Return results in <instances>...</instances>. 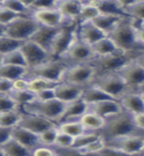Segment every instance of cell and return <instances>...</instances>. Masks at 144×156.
Wrapping results in <instances>:
<instances>
[{"label":"cell","instance_id":"1","mask_svg":"<svg viewBox=\"0 0 144 156\" xmlns=\"http://www.w3.org/2000/svg\"><path fill=\"white\" fill-rule=\"evenodd\" d=\"M104 140H110L123 136L141 134L135 127L132 115L123 110L121 113L105 119V125L99 132Z\"/></svg>","mask_w":144,"mask_h":156},{"label":"cell","instance_id":"2","mask_svg":"<svg viewBox=\"0 0 144 156\" xmlns=\"http://www.w3.org/2000/svg\"><path fill=\"white\" fill-rule=\"evenodd\" d=\"M108 37H110L123 53L133 54L142 47L135 36V21L128 17L123 18Z\"/></svg>","mask_w":144,"mask_h":156},{"label":"cell","instance_id":"3","mask_svg":"<svg viewBox=\"0 0 144 156\" xmlns=\"http://www.w3.org/2000/svg\"><path fill=\"white\" fill-rule=\"evenodd\" d=\"M66 106L67 104H65V102L54 99L47 101H34L31 104L24 105L23 107H21V109H23V112H25V113L41 116L58 124L64 111H65Z\"/></svg>","mask_w":144,"mask_h":156},{"label":"cell","instance_id":"4","mask_svg":"<svg viewBox=\"0 0 144 156\" xmlns=\"http://www.w3.org/2000/svg\"><path fill=\"white\" fill-rule=\"evenodd\" d=\"M90 85L99 88L116 101H119L127 93L132 92L117 72L98 74Z\"/></svg>","mask_w":144,"mask_h":156},{"label":"cell","instance_id":"5","mask_svg":"<svg viewBox=\"0 0 144 156\" xmlns=\"http://www.w3.org/2000/svg\"><path fill=\"white\" fill-rule=\"evenodd\" d=\"M96 75V68L90 62L72 65L68 66L64 70L60 83H69V84L86 87L91 84Z\"/></svg>","mask_w":144,"mask_h":156},{"label":"cell","instance_id":"6","mask_svg":"<svg viewBox=\"0 0 144 156\" xmlns=\"http://www.w3.org/2000/svg\"><path fill=\"white\" fill-rule=\"evenodd\" d=\"M39 24L31 16H18L5 26L4 35L14 40L25 42L32 37Z\"/></svg>","mask_w":144,"mask_h":156},{"label":"cell","instance_id":"7","mask_svg":"<svg viewBox=\"0 0 144 156\" xmlns=\"http://www.w3.org/2000/svg\"><path fill=\"white\" fill-rule=\"evenodd\" d=\"M77 38V23L60 27L49 46V56L52 58L60 60Z\"/></svg>","mask_w":144,"mask_h":156},{"label":"cell","instance_id":"8","mask_svg":"<svg viewBox=\"0 0 144 156\" xmlns=\"http://www.w3.org/2000/svg\"><path fill=\"white\" fill-rule=\"evenodd\" d=\"M136 57L137 56H133L132 54L119 52L103 57H95L90 63L96 68L97 75L105 74V73L118 72L123 66L135 60Z\"/></svg>","mask_w":144,"mask_h":156},{"label":"cell","instance_id":"9","mask_svg":"<svg viewBox=\"0 0 144 156\" xmlns=\"http://www.w3.org/2000/svg\"><path fill=\"white\" fill-rule=\"evenodd\" d=\"M67 66L68 65L62 60L50 58L49 61L43 62L36 67L28 68V72L25 77H39L58 84V83H60L62 74L64 70L67 68Z\"/></svg>","mask_w":144,"mask_h":156},{"label":"cell","instance_id":"10","mask_svg":"<svg viewBox=\"0 0 144 156\" xmlns=\"http://www.w3.org/2000/svg\"><path fill=\"white\" fill-rule=\"evenodd\" d=\"M106 147L113 148L130 155H140L144 149V135H128L105 140Z\"/></svg>","mask_w":144,"mask_h":156},{"label":"cell","instance_id":"11","mask_svg":"<svg viewBox=\"0 0 144 156\" xmlns=\"http://www.w3.org/2000/svg\"><path fill=\"white\" fill-rule=\"evenodd\" d=\"M94 58L95 56L93 54L91 46L77 38L60 60L67 63L68 66H72L78 65V63L90 62Z\"/></svg>","mask_w":144,"mask_h":156},{"label":"cell","instance_id":"12","mask_svg":"<svg viewBox=\"0 0 144 156\" xmlns=\"http://www.w3.org/2000/svg\"><path fill=\"white\" fill-rule=\"evenodd\" d=\"M117 73L132 92H138L144 86V68L136 62L135 58L123 66Z\"/></svg>","mask_w":144,"mask_h":156},{"label":"cell","instance_id":"13","mask_svg":"<svg viewBox=\"0 0 144 156\" xmlns=\"http://www.w3.org/2000/svg\"><path fill=\"white\" fill-rule=\"evenodd\" d=\"M20 50H21L25 58L28 68L36 67L52 58L49 56L47 51H45L44 49L39 47L31 40L23 42L21 47H20Z\"/></svg>","mask_w":144,"mask_h":156},{"label":"cell","instance_id":"14","mask_svg":"<svg viewBox=\"0 0 144 156\" xmlns=\"http://www.w3.org/2000/svg\"><path fill=\"white\" fill-rule=\"evenodd\" d=\"M31 17L39 26L53 27V28H60L65 26L74 24V23H69L57 9L33 11L31 13Z\"/></svg>","mask_w":144,"mask_h":156},{"label":"cell","instance_id":"15","mask_svg":"<svg viewBox=\"0 0 144 156\" xmlns=\"http://www.w3.org/2000/svg\"><path fill=\"white\" fill-rule=\"evenodd\" d=\"M56 125H57L56 123H54V122L44 118V117L23 112L22 118L19 122L18 127H21V128L26 129L29 132H32V133L39 135L45 130H47L49 128H52V127L56 126Z\"/></svg>","mask_w":144,"mask_h":156},{"label":"cell","instance_id":"16","mask_svg":"<svg viewBox=\"0 0 144 156\" xmlns=\"http://www.w3.org/2000/svg\"><path fill=\"white\" fill-rule=\"evenodd\" d=\"M78 38L89 46L94 45L101 39L107 37V34L100 30L92 22H86L77 24Z\"/></svg>","mask_w":144,"mask_h":156},{"label":"cell","instance_id":"17","mask_svg":"<svg viewBox=\"0 0 144 156\" xmlns=\"http://www.w3.org/2000/svg\"><path fill=\"white\" fill-rule=\"evenodd\" d=\"M84 88L85 87L69 84V83H58L54 88L55 98L65 104H69V102L81 99Z\"/></svg>","mask_w":144,"mask_h":156},{"label":"cell","instance_id":"18","mask_svg":"<svg viewBox=\"0 0 144 156\" xmlns=\"http://www.w3.org/2000/svg\"><path fill=\"white\" fill-rule=\"evenodd\" d=\"M83 6V1L78 0H57L56 9L69 23H77Z\"/></svg>","mask_w":144,"mask_h":156},{"label":"cell","instance_id":"19","mask_svg":"<svg viewBox=\"0 0 144 156\" xmlns=\"http://www.w3.org/2000/svg\"><path fill=\"white\" fill-rule=\"evenodd\" d=\"M123 110V109L121 104L116 100H107L88 105V111L102 117L104 119L121 113Z\"/></svg>","mask_w":144,"mask_h":156},{"label":"cell","instance_id":"20","mask_svg":"<svg viewBox=\"0 0 144 156\" xmlns=\"http://www.w3.org/2000/svg\"><path fill=\"white\" fill-rule=\"evenodd\" d=\"M119 102L123 109L131 115L144 113V100L138 92H128L123 95Z\"/></svg>","mask_w":144,"mask_h":156},{"label":"cell","instance_id":"21","mask_svg":"<svg viewBox=\"0 0 144 156\" xmlns=\"http://www.w3.org/2000/svg\"><path fill=\"white\" fill-rule=\"evenodd\" d=\"M95 6L101 15H110V16H118L127 18L125 2L118 0H95L90 1Z\"/></svg>","mask_w":144,"mask_h":156},{"label":"cell","instance_id":"22","mask_svg":"<svg viewBox=\"0 0 144 156\" xmlns=\"http://www.w3.org/2000/svg\"><path fill=\"white\" fill-rule=\"evenodd\" d=\"M88 111V105L81 99L69 102L65 108V111L61 117L59 123L67 121H78L81 117Z\"/></svg>","mask_w":144,"mask_h":156},{"label":"cell","instance_id":"23","mask_svg":"<svg viewBox=\"0 0 144 156\" xmlns=\"http://www.w3.org/2000/svg\"><path fill=\"white\" fill-rule=\"evenodd\" d=\"M12 138L17 140L20 144H22L24 147H26L28 150L32 152L38 144V136L34 133H32L21 127H15L12 130Z\"/></svg>","mask_w":144,"mask_h":156},{"label":"cell","instance_id":"24","mask_svg":"<svg viewBox=\"0 0 144 156\" xmlns=\"http://www.w3.org/2000/svg\"><path fill=\"white\" fill-rule=\"evenodd\" d=\"M59 30V28H53V27H43L39 26L38 28L36 30L32 37L28 40L32 41L36 43V45L41 47L45 51L48 52L49 46H50L52 39L55 36V34Z\"/></svg>","mask_w":144,"mask_h":156},{"label":"cell","instance_id":"25","mask_svg":"<svg viewBox=\"0 0 144 156\" xmlns=\"http://www.w3.org/2000/svg\"><path fill=\"white\" fill-rule=\"evenodd\" d=\"M123 17H118V16H110V15H99L97 18H95L92 21V23L95 26L102 30L107 36L110 34L119 23L122 22Z\"/></svg>","mask_w":144,"mask_h":156},{"label":"cell","instance_id":"26","mask_svg":"<svg viewBox=\"0 0 144 156\" xmlns=\"http://www.w3.org/2000/svg\"><path fill=\"white\" fill-rule=\"evenodd\" d=\"M78 121L87 132H100L105 125V119L90 111L84 113Z\"/></svg>","mask_w":144,"mask_h":156},{"label":"cell","instance_id":"27","mask_svg":"<svg viewBox=\"0 0 144 156\" xmlns=\"http://www.w3.org/2000/svg\"><path fill=\"white\" fill-rule=\"evenodd\" d=\"M91 49L93 51V54L95 57H103L107 55H111V54H115L122 52L120 49L117 47V45L110 37H105L98 41L94 45L91 46Z\"/></svg>","mask_w":144,"mask_h":156},{"label":"cell","instance_id":"28","mask_svg":"<svg viewBox=\"0 0 144 156\" xmlns=\"http://www.w3.org/2000/svg\"><path fill=\"white\" fill-rule=\"evenodd\" d=\"M81 100L86 102L87 105H92L95 102H99L102 101H107V100H114L105 92H103L99 88L93 86V85H88L84 88L83 94L81 96Z\"/></svg>","mask_w":144,"mask_h":156},{"label":"cell","instance_id":"29","mask_svg":"<svg viewBox=\"0 0 144 156\" xmlns=\"http://www.w3.org/2000/svg\"><path fill=\"white\" fill-rule=\"evenodd\" d=\"M28 72V68L25 66L0 65V78H4L10 81L16 80L18 78L25 77Z\"/></svg>","mask_w":144,"mask_h":156},{"label":"cell","instance_id":"30","mask_svg":"<svg viewBox=\"0 0 144 156\" xmlns=\"http://www.w3.org/2000/svg\"><path fill=\"white\" fill-rule=\"evenodd\" d=\"M0 147L3 150L5 156H31V151L24 147L13 138L9 139Z\"/></svg>","mask_w":144,"mask_h":156},{"label":"cell","instance_id":"31","mask_svg":"<svg viewBox=\"0 0 144 156\" xmlns=\"http://www.w3.org/2000/svg\"><path fill=\"white\" fill-rule=\"evenodd\" d=\"M126 14L136 23L144 21V0L125 2Z\"/></svg>","mask_w":144,"mask_h":156},{"label":"cell","instance_id":"32","mask_svg":"<svg viewBox=\"0 0 144 156\" xmlns=\"http://www.w3.org/2000/svg\"><path fill=\"white\" fill-rule=\"evenodd\" d=\"M57 129L59 132L64 134H67L73 138H77L79 135L85 133V129L81 124V122L78 121H67V122H61L57 124Z\"/></svg>","mask_w":144,"mask_h":156},{"label":"cell","instance_id":"33","mask_svg":"<svg viewBox=\"0 0 144 156\" xmlns=\"http://www.w3.org/2000/svg\"><path fill=\"white\" fill-rule=\"evenodd\" d=\"M23 112L21 109L4 111L0 113V127L3 128H15L22 118Z\"/></svg>","mask_w":144,"mask_h":156},{"label":"cell","instance_id":"34","mask_svg":"<svg viewBox=\"0 0 144 156\" xmlns=\"http://www.w3.org/2000/svg\"><path fill=\"white\" fill-rule=\"evenodd\" d=\"M0 6L20 16H31V11L22 0H2L0 1Z\"/></svg>","mask_w":144,"mask_h":156},{"label":"cell","instance_id":"35","mask_svg":"<svg viewBox=\"0 0 144 156\" xmlns=\"http://www.w3.org/2000/svg\"><path fill=\"white\" fill-rule=\"evenodd\" d=\"M7 95L11 98L12 101L17 105L19 109H21V107H23L24 105H28V104H31V102L36 101V95L28 90H26V91L11 90Z\"/></svg>","mask_w":144,"mask_h":156},{"label":"cell","instance_id":"36","mask_svg":"<svg viewBox=\"0 0 144 156\" xmlns=\"http://www.w3.org/2000/svg\"><path fill=\"white\" fill-rule=\"evenodd\" d=\"M99 15H100V13H99L98 9L93 4H91L90 1L83 2V6L81 8V14H79V16L78 18L77 24L81 23H86V22H92Z\"/></svg>","mask_w":144,"mask_h":156},{"label":"cell","instance_id":"37","mask_svg":"<svg viewBox=\"0 0 144 156\" xmlns=\"http://www.w3.org/2000/svg\"><path fill=\"white\" fill-rule=\"evenodd\" d=\"M100 133L99 132H85L81 135H79L74 140V144L73 148L77 149H81L85 147L86 145L90 144L94 140L100 138Z\"/></svg>","mask_w":144,"mask_h":156},{"label":"cell","instance_id":"38","mask_svg":"<svg viewBox=\"0 0 144 156\" xmlns=\"http://www.w3.org/2000/svg\"><path fill=\"white\" fill-rule=\"evenodd\" d=\"M28 91L33 93V94H36L37 92L44 89H48V88H55V86L57 85V83L48 81L46 79H43V78H39V77H32V78H28Z\"/></svg>","mask_w":144,"mask_h":156},{"label":"cell","instance_id":"39","mask_svg":"<svg viewBox=\"0 0 144 156\" xmlns=\"http://www.w3.org/2000/svg\"><path fill=\"white\" fill-rule=\"evenodd\" d=\"M3 65H10V66H25L27 67V63L25 61V58L21 50L16 49V50L9 52L6 55L2 56V62ZM28 68V67H27Z\"/></svg>","mask_w":144,"mask_h":156},{"label":"cell","instance_id":"40","mask_svg":"<svg viewBox=\"0 0 144 156\" xmlns=\"http://www.w3.org/2000/svg\"><path fill=\"white\" fill-rule=\"evenodd\" d=\"M29 9V11H40V10H50L56 9L57 0H29L24 1Z\"/></svg>","mask_w":144,"mask_h":156},{"label":"cell","instance_id":"41","mask_svg":"<svg viewBox=\"0 0 144 156\" xmlns=\"http://www.w3.org/2000/svg\"><path fill=\"white\" fill-rule=\"evenodd\" d=\"M57 135H58V129L56 125L52 127V128H49L39 135H37L38 144L42 146H50V147H52L54 145V143H55Z\"/></svg>","mask_w":144,"mask_h":156},{"label":"cell","instance_id":"42","mask_svg":"<svg viewBox=\"0 0 144 156\" xmlns=\"http://www.w3.org/2000/svg\"><path fill=\"white\" fill-rule=\"evenodd\" d=\"M23 42L14 40L12 38H9L5 35L0 36V55L4 56L9 52L16 50L21 47Z\"/></svg>","mask_w":144,"mask_h":156},{"label":"cell","instance_id":"43","mask_svg":"<svg viewBox=\"0 0 144 156\" xmlns=\"http://www.w3.org/2000/svg\"><path fill=\"white\" fill-rule=\"evenodd\" d=\"M105 147H106V141L104 140L103 136H100L99 139H97L90 144L86 145L85 147H83L79 150H81L82 153L87 154V155H98Z\"/></svg>","mask_w":144,"mask_h":156},{"label":"cell","instance_id":"44","mask_svg":"<svg viewBox=\"0 0 144 156\" xmlns=\"http://www.w3.org/2000/svg\"><path fill=\"white\" fill-rule=\"evenodd\" d=\"M74 140V138H73V136H69L67 134L61 133V132L58 131V135L56 136V140H55V143H54L53 147H57V148L73 147Z\"/></svg>","mask_w":144,"mask_h":156},{"label":"cell","instance_id":"45","mask_svg":"<svg viewBox=\"0 0 144 156\" xmlns=\"http://www.w3.org/2000/svg\"><path fill=\"white\" fill-rule=\"evenodd\" d=\"M19 109L17 105L12 101V99L8 95L0 94V113L4 111L16 110Z\"/></svg>","mask_w":144,"mask_h":156},{"label":"cell","instance_id":"46","mask_svg":"<svg viewBox=\"0 0 144 156\" xmlns=\"http://www.w3.org/2000/svg\"><path fill=\"white\" fill-rule=\"evenodd\" d=\"M53 147V146H52ZM56 151L57 156H100V155H87L82 153L79 149L77 148H57V147H53Z\"/></svg>","mask_w":144,"mask_h":156},{"label":"cell","instance_id":"47","mask_svg":"<svg viewBox=\"0 0 144 156\" xmlns=\"http://www.w3.org/2000/svg\"><path fill=\"white\" fill-rule=\"evenodd\" d=\"M31 156H57V154L53 147L38 145L37 147L32 150Z\"/></svg>","mask_w":144,"mask_h":156},{"label":"cell","instance_id":"48","mask_svg":"<svg viewBox=\"0 0 144 156\" xmlns=\"http://www.w3.org/2000/svg\"><path fill=\"white\" fill-rule=\"evenodd\" d=\"M34 95H36V101H47L56 99L54 88H48V89L41 90Z\"/></svg>","mask_w":144,"mask_h":156},{"label":"cell","instance_id":"49","mask_svg":"<svg viewBox=\"0 0 144 156\" xmlns=\"http://www.w3.org/2000/svg\"><path fill=\"white\" fill-rule=\"evenodd\" d=\"M18 16H20V15L14 14L10 12L9 10L0 6V24H2V26H7L9 23H11Z\"/></svg>","mask_w":144,"mask_h":156},{"label":"cell","instance_id":"50","mask_svg":"<svg viewBox=\"0 0 144 156\" xmlns=\"http://www.w3.org/2000/svg\"><path fill=\"white\" fill-rule=\"evenodd\" d=\"M28 79L26 77L18 78L12 81V90L14 91H26L28 90Z\"/></svg>","mask_w":144,"mask_h":156},{"label":"cell","instance_id":"51","mask_svg":"<svg viewBox=\"0 0 144 156\" xmlns=\"http://www.w3.org/2000/svg\"><path fill=\"white\" fill-rule=\"evenodd\" d=\"M100 156H139V155H130L127 153H123L122 151H119L113 148H109V147H105L100 153H99Z\"/></svg>","mask_w":144,"mask_h":156},{"label":"cell","instance_id":"52","mask_svg":"<svg viewBox=\"0 0 144 156\" xmlns=\"http://www.w3.org/2000/svg\"><path fill=\"white\" fill-rule=\"evenodd\" d=\"M12 130L13 128H3L0 127V146L12 138Z\"/></svg>","mask_w":144,"mask_h":156},{"label":"cell","instance_id":"53","mask_svg":"<svg viewBox=\"0 0 144 156\" xmlns=\"http://www.w3.org/2000/svg\"><path fill=\"white\" fill-rule=\"evenodd\" d=\"M132 118H133V122H135V127L141 134H143L144 133V113L132 115Z\"/></svg>","mask_w":144,"mask_h":156},{"label":"cell","instance_id":"54","mask_svg":"<svg viewBox=\"0 0 144 156\" xmlns=\"http://www.w3.org/2000/svg\"><path fill=\"white\" fill-rule=\"evenodd\" d=\"M12 90V81L0 78V94L7 95Z\"/></svg>","mask_w":144,"mask_h":156},{"label":"cell","instance_id":"55","mask_svg":"<svg viewBox=\"0 0 144 156\" xmlns=\"http://www.w3.org/2000/svg\"><path fill=\"white\" fill-rule=\"evenodd\" d=\"M135 36H136L138 43H139L142 47H144V29L141 28L140 27H138L136 22H135Z\"/></svg>","mask_w":144,"mask_h":156},{"label":"cell","instance_id":"56","mask_svg":"<svg viewBox=\"0 0 144 156\" xmlns=\"http://www.w3.org/2000/svg\"><path fill=\"white\" fill-rule=\"evenodd\" d=\"M135 61H136V62H138L139 65L144 68V53H141V54H139L136 58H135Z\"/></svg>","mask_w":144,"mask_h":156},{"label":"cell","instance_id":"57","mask_svg":"<svg viewBox=\"0 0 144 156\" xmlns=\"http://www.w3.org/2000/svg\"><path fill=\"white\" fill-rule=\"evenodd\" d=\"M4 30H5V26L0 24V36L4 35Z\"/></svg>","mask_w":144,"mask_h":156},{"label":"cell","instance_id":"58","mask_svg":"<svg viewBox=\"0 0 144 156\" xmlns=\"http://www.w3.org/2000/svg\"><path fill=\"white\" fill-rule=\"evenodd\" d=\"M138 93H139V94L141 95V97L143 98V100H144V86L141 88V89H140L139 91H138Z\"/></svg>","mask_w":144,"mask_h":156},{"label":"cell","instance_id":"59","mask_svg":"<svg viewBox=\"0 0 144 156\" xmlns=\"http://www.w3.org/2000/svg\"><path fill=\"white\" fill-rule=\"evenodd\" d=\"M137 26H138V27H140L141 28L144 29V21H142V22H140V23H138Z\"/></svg>","mask_w":144,"mask_h":156},{"label":"cell","instance_id":"60","mask_svg":"<svg viewBox=\"0 0 144 156\" xmlns=\"http://www.w3.org/2000/svg\"><path fill=\"white\" fill-rule=\"evenodd\" d=\"M0 156H5V154L3 152V150L1 149V147H0Z\"/></svg>","mask_w":144,"mask_h":156},{"label":"cell","instance_id":"61","mask_svg":"<svg viewBox=\"0 0 144 156\" xmlns=\"http://www.w3.org/2000/svg\"><path fill=\"white\" fill-rule=\"evenodd\" d=\"M1 62H2V56L0 55V65H1Z\"/></svg>","mask_w":144,"mask_h":156},{"label":"cell","instance_id":"62","mask_svg":"<svg viewBox=\"0 0 144 156\" xmlns=\"http://www.w3.org/2000/svg\"><path fill=\"white\" fill-rule=\"evenodd\" d=\"M139 156H144V149H143V151H142V152H141V154H140Z\"/></svg>","mask_w":144,"mask_h":156},{"label":"cell","instance_id":"63","mask_svg":"<svg viewBox=\"0 0 144 156\" xmlns=\"http://www.w3.org/2000/svg\"><path fill=\"white\" fill-rule=\"evenodd\" d=\"M142 135H144V133H143V134H142Z\"/></svg>","mask_w":144,"mask_h":156}]
</instances>
